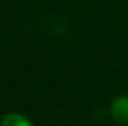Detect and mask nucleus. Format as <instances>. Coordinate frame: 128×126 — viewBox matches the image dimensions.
<instances>
[{"instance_id":"f257e3e1","label":"nucleus","mask_w":128,"mask_h":126,"mask_svg":"<svg viewBox=\"0 0 128 126\" xmlns=\"http://www.w3.org/2000/svg\"><path fill=\"white\" fill-rule=\"evenodd\" d=\"M110 113L120 125H128V95H120L112 102Z\"/></svg>"},{"instance_id":"f03ea898","label":"nucleus","mask_w":128,"mask_h":126,"mask_svg":"<svg viewBox=\"0 0 128 126\" xmlns=\"http://www.w3.org/2000/svg\"><path fill=\"white\" fill-rule=\"evenodd\" d=\"M0 126H34V125H32L31 120H28L24 115L10 113V115H6V117L2 120Z\"/></svg>"}]
</instances>
